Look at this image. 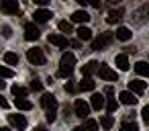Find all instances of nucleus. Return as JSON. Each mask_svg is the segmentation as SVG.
<instances>
[{
  "mask_svg": "<svg viewBox=\"0 0 149 131\" xmlns=\"http://www.w3.org/2000/svg\"><path fill=\"white\" fill-rule=\"evenodd\" d=\"M74 66H76V55L65 51L61 55V62H59V70H57V76L59 78H70L72 72H74Z\"/></svg>",
  "mask_w": 149,
  "mask_h": 131,
  "instance_id": "nucleus-1",
  "label": "nucleus"
},
{
  "mask_svg": "<svg viewBox=\"0 0 149 131\" xmlns=\"http://www.w3.org/2000/svg\"><path fill=\"white\" fill-rule=\"evenodd\" d=\"M27 60L33 64V66H45V53H43V49L41 47H33V49H29L27 51Z\"/></svg>",
  "mask_w": 149,
  "mask_h": 131,
  "instance_id": "nucleus-2",
  "label": "nucleus"
},
{
  "mask_svg": "<svg viewBox=\"0 0 149 131\" xmlns=\"http://www.w3.org/2000/svg\"><path fill=\"white\" fill-rule=\"evenodd\" d=\"M96 74H98L102 80H108V82H114V80H116V72H114L110 66H106V64H98Z\"/></svg>",
  "mask_w": 149,
  "mask_h": 131,
  "instance_id": "nucleus-3",
  "label": "nucleus"
},
{
  "mask_svg": "<svg viewBox=\"0 0 149 131\" xmlns=\"http://www.w3.org/2000/svg\"><path fill=\"white\" fill-rule=\"evenodd\" d=\"M74 113H76V117H80V119H88V115H90V104H88L86 100L78 98V100L74 102Z\"/></svg>",
  "mask_w": 149,
  "mask_h": 131,
  "instance_id": "nucleus-4",
  "label": "nucleus"
},
{
  "mask_svg": "<svg viewBox=\"0 0 149 131\" xmlns=\"http://www.w3.org/2000/svg\"><path fill=\"white\" fill-rule=\"evenodd\" d=\"M0 11L6 13V15H19L21 13V4L17 0H2L0 2Z\"/></svg>",
  "mask_w": 149,
  "mask_h": 131,
  "instance_id": "nucleus-5",
  "label": "nucleus"
},
{
  "mask_svg": "<svg viewBox=\"0 0 149 131\" xmlns=\"http://www.w3.org/2000/svg\"><path fill=\"white\" fill-rule=\"evenodd\" d=\"M110 43H112V33H102L100 37H96V39L92 41V49L100 51V49H104V47L110 45Z\"/></svg>",
  "mask_w": 149,
  "mask_h": 131,
  "instance_id": "nucleus-6",
  "label": "nucleus"
},
{
  "mask_svg": "<svg viewBox=\"0 0 149 131\" xmlns=\"http://www.w3.org/2000/svg\"><path fill=\"white\" fill-rule=\"evenodd\" d=\"M47 41H49L51 45H55V47H59V49H65V47L70 45V41H68V37H63L61 33H51V35L47 37Z\"/></svg>",
  "mask_w": 149,
  "mask_h": 131,
  "instance_id": "nucleus-7",
  "label": "nucleus"
},
{
  "mask_svg": "<svg viewBox=\"0 0 149 131\" xmlns=\"http://www.w3.org/2000/svg\"><path fill=\"white\" fill-rule=\"evenodd\" d=\"M41 37V31L37 29V25L35 23H27L25 25V39L27 41H37Z\"/></svg>",
  "mask_w": 149,
  "mask_h": 131,
  "instance_id": "nucleus-8",
  "label": "nucleus"
},
{
  "mask_svg": "<svg viewBox=\"0 0 149 131\" xmlns=\"http://www.w3.org/2000/svg\"><path fill=\"white\" fill-rule=\"evenodd\" d=\"M41 106H43L45 111H57V98L47 92V94L41 96Z\"/></svg>",
  "mask_w": 149,
  "mask_h": 131,
  "instance_id": "nucleus-9",
  "label": "nucleus"
},
{
  "mask_svg": "<svg viewBox=\"0 0 149 131\" xmlns=\"http://www.w3.org/2000/svg\"><path fill=\"white\" fill-rule=\"evenodd\" d=\"M147 90V82H143V80H131L129 82V92H133V94H143Z\"/></svg>",
  "mask_w": 149,
  "mask_h": 131,
  "instance_id": "nucleus-10",
  "label": "nucleus"
},
{
  "mask_svg": "<svg viewBox=\"0 0 149 131\" xmlns=\"http://www.w3.org/2000/svg\"><path fill=\"white\" fill-rule=\"evenodd\" d=\"M114 64H116V68H118L120 72H127V70L131 68V64H129V55H127V53H118V55L114 57Z\"/></svg>",
  "mask_w": 149,
  "mask_h": 131,
  "instance_id": "nucleus-11",
  "label": "nucleus"
},
{
  "mask_svg": "<svg viewBox=\"0 0 149 131\" xmlns=\"http://www.w3.org/2000/svg\"><path fill=\"white\" fill-rule=\"evenodd\" d=\"M118 98H120V102L127 104V106H135V104H137V96H135L133 92H129V90H123V92L118 94Z\"/></svg>",
  "mask_w": 149,
  "mask_h": 131,
  "instance_id": "nucleus-12",
  "label": "nucleus"
},
{
  "mask_svg": "<svg viewBox=\"0 0 149 131\" xmlns=\"http://www.w3.org/2000/svg\"><path fill=\"white\" fill-rule=\"evenodd\" d=\"M8 121H10V125H15L17 129H27V119H25V115H8Z\"/></svg>",
  "mask_w": 149,
  "mask_h": 131,
  "instance_id": "nucleus-13",
  "label": "nucleus"
},
{
  "mask_svg": "<svg viewBox=\"0 0 149 131\" xmlns=\"http://www.w3.org/2000/svg\"><path fill=\"white\" fill-rule=\"evenodd\" d=\"M33 17H35V23H47L53 15H51V11H47V8H37Z\"/></svg>",
  "mask_w": 149,
  "mask_h": 131,
  "instance_id": "nucleus-14",
  "label": "nucleus"
},
{
  "mask_svg": "<svg viewBox=\"0 0 149 131\" xmlns=\"http://www.w3.org/2000/svg\"><path fill=\"white\" fill-rule=\"evenodd\" d=\"M96 70H98V62L92 60V62H88L86 66H82V76H84V78H90L92 74H96Z\"/></svg>",
  "mask_w": 149,
  "mask_h": 131,
  "instance_id": "nucleus-15",
  "label": "nucleus"
},
{
  "mask_svg": "<svg viewBox=\"0 0 149 131\" xmlns=\"http://www.w3.org/2000/svg\"><path fill=\"white\" fill-rule=\"evenodd\" d=\"M102 106H104V96H102V94H92V98H90V109L100 111Z\"/></svg>",
  "mask_w": 149,
  "mask_h": 131,
  "instance_id": "nucleus-16",
  "label": "nucleus"
},
{
  "mask_svg": "<svg viewBox=\"0 0 149 131\" xmlns=\"http://www.w3.org/2000/svg\"><path fill=\"white\" fill-rule=\"evenodd\" d=\"M120 19H123V8H116V11H110V13H108L106 23H108V25H114V23L120 21Z\"/></svg>",
  "mask_w": 149,
  "mask_h": 131,
  "instance_id": "nucleus-17",
  "label": "nucleus"
},
{
  "mask_svg": "<svg viewBox=\"0 0 149 131\" xmlns=\"http://www.w3.org/2000/svg\"><path fill=\"white\" fill-rule=\"evenodd\" d=\"M72 21H74V23H88V21H90V15H88L86 11H76V13L72 15Z\"/></svg>",
  "mask_w": 149,
  "mask_h": 131,
  "instance_id": "nucleus-18",
  "label": "nucleus"
},
{
  "mask_svg": "<svg viewBox=\"0 0 149 131\" xmlns=\"http://www.w3.org/2000/svg\"><path fill=\"white\" fill-rule=\"evenodd\" d=\"M76 33H78V39H80V41H90V39H92V29H88V27H84V25H82Z\"/></svg>",
  "mask_w": 149,
  "mask_h": 131,
  "instance_id": "nucleus-19",
  "label": "nucleus"
},
{
  "mask_svg": "<svg viewBox=\"0 0 149 131\" xmlns=\"http://www.w3.org/2000/svg\"><path fill=\"white\" fill-rule=\"evenodd\" d=\"M131 37H133V33H131L129 27H118V29H116V39H120V41H129Z\"/></svg>",
  "mask_w": 149,
  "mask_h": 131,
  "instance_id": "nucleus-20",
  "label": "nucleus"
},
{
  "mask_svg": "<svg viewBox=\"0 0 149 131\" xmlns=\"http://www.w3.org/2000/svg\"><path fill=\"white\" fill-rule=\"evenodd\" d=\"M15 106H17L19 111H31V109H33V102L27 100V98H15Z\"/></svg>",
  "mask_w": 149,
  "mask_h": 131,
  "instance_id": "nucleus-21",
  "label": "nucleus"
},
{
  "mask_svg": "<svg viewBox=\"0 0 149 131\" xmlns=\"http://www.w3.org/2000/svg\"><path fill=\"white\" fill-rule=\"evenodd\" d=\"M76 88H80V90H94V88H96V82H94L92 78H82V82H80Z\"/></svg>",
  "mask_w": 149,
  "mask_h": 131,
  "instance_id": "nucleus-22",
  "label": "nucleus"
},
{
  "mask_svg": "<svg viewBox=\"0 0 149 131\" xmlns=\"http://www.w3.org/2000/svg\"><path fill=\"white\" fill-rule=\"evenodd\" d=\"M135 72L139 76H149V64L147 62H137L135 64Z\"/></svg>",
  "mask_w": 149,
  "mask_h": 131,
  "instance_id": "nucleus-23",
  "label": "nucleus"
},
{
  "mask_svg": "<svg viewBox=\"0 0 149 131\" xmlns=\"http://www.w3.org/2000/svg\"><path fill=\"white\" fill-rule=\"evenodd\" d=\"M10 90H13V94H15L17 98H27V94H29V90H27L25 86H19V84H15Z\"/></svg>",
  "mask_w": 149,
  "mask_h": 131,
  "instance_id": "nucleus-24",
  "label": "nucleus"
},
{
  "mask_svg": "<svg viewBox=\"0 0 149 131\" xmlns=\"http://www.w3.org/2000/svg\"><path fill=\"white\" fill-rule=\"evenodd\" d=\"M4 64H8V66H17V64H19V55L13 53V51H6V53H4Z\"/></svg>",
  "mask_w": 149,
  "mask_h": 131,
  "instance_id": "nucleus-25",
  "label": "nucleus"
},
{
  "mask_svg": "<svg viewBox=\"0 0 149 131\" xmlns=\"http://www.w3.org/2000/svg\"><path fill=\"white\" fill-rule=\"evenodd\" d=\"M104 104H106V111H108V113H114V111L118 109V102H116V98H112V96H108V98L104 100Z\"/></svg>",
  "mask_w": 149,
  "mask_h": 131,
  "instance_id": "nucleus-26",
  "label": "nucleus"
},
{
  "mask_svg": "<svg viewBox=\"0 0 149 131\" xmlns=\"http://www.w3.org/2000/svg\"><path fill=\"white\" fill-rule=\"evenodd\" d=\"M100 125H102V129H112V125H114L112 115H104V117L100 119Z\"/></svg>",
  "mask_w": 149,
  "mask_h": 131,
  "instance_id": "nucleus-27",
  "label": "nucleus"
},
{
  "mask_svg": "<svg viewBox=\"0 0 149 131\" xmlns=\"http://www.w3.org/2000/svg\"><path fill=\"white\" fill-rule=\"evenodd\" d=\"M120 131H139V125L135 121H127V123L120 125Z\"/></svg>",
  "mask_w": 149,
  "mask_h": 131,
  "instance_id": "nucleus-28",
  "label": "nucleus"
},
{
  "mask_svg": "<svg viewBox=\"0 0 149 131\" xmlns=\"http://www.w3.org/2000/svg\"><path fill=\"white\" fill-rule=\"evenodd\" d=\"M57 27H59V31H61V33H72V31H74L70 21H59V23H57Z\"/></svg>",
  "mask_w": 149,
  "mask_h": 131,
  "instance_id": "nucleus-29",
  "label": "nucleus"
},
{
  "mask_svg": "<svg viewBox=\"0 0 149 131\" xmlns=\"http://www.w3.org/2000/svg\"><path fill=\"white\" fill-rule=\"evenodd\" d=\"M84 131H98V123H96L94 119H86V127H84Z\"/></svg>",
  "mask_w": 149,
  "mask_h": 131,
  "instance_id": "nucleus-30",
  "label": "nucleus"
},
{
  "mask_svg": "<svg viewBox=\"0 0 149 131\" xmlns=\"http://www.w3.org/2000/svg\"><path fill=\"white\" fill-rule=\"evenodd\" d=\"M15 76V72L10 70V68H6V66H0V78H13Z\"/></svg>",
  "mask_w": 149,
  "mask_h": 131,
  "instance_id": "nucleus-31",
  "label": "nucleus"
},
{
  "mask_svg": "<svg viewBox=\"0 0 149 131\" xmlns=\"http://www.w3.org/2000/svg\"><path fill=\"white\" fill-rule=\"evenodd\" d=\"M41 88H43V82H41L39 78H33V80H31V90H35V92H41Z\"/></svg>",
  "mask_w": 149,
  "mask_h": 131,
  "instance_id": "nucleus-32",
  "label": "nucleus"
},
{
  "mask_svg": "<svg viewBox=\"0 0 149 131\" xmlns=\"http://www.w3.org/2000/svg\"><path fill=\"white\" fill-rule=\"evenodd\" d=\"M63 90H65V92H70V94H72V92H76V90H78V88H76V84H74V80H68V84H65V86H63Z\"/></svg>",
  "mask_w": 149,
  "mask_h": 131,
  "instance_id": "nucleus-33",
  "label": "nucleus"
},
{
  "mask_svg": "<svg viewBox=\"0 0 149 131\" xmlns=\"http://www.w3.org/2000/svg\"><path fill=\"white\" fill-rule=\"evenodd\" d=\"M45 119H47L49 123H53V121L57 119V111H45Z\"/></svg>",
  "mask_w": 149,
  "mask_h": 131,
  "instance_id": "nucleus-34",
  "label": "nucleus"
},
{
  "mask_svg": "<svg viewBox=\"0 0 149 131\" xmlns=\"http://www.w3.org/2000/svg\"><path fill=\"white\" fill-rule=\"evenodd\" d=\"M0 33H2V35H4L6 39H10V37H13V29H10L8 25H4V27H2V31H0Z\"/></svg>",
  "mask_w": 149,
  "mask_h": 131,
  "instance_id": "nucleus-35",
  "label": "nucleus"
},
{
  "mask_svg": "<svg viewBox=\"0 0 149 131\" xmlns=\"http://www.w3.org/2000/svg\"><path fill=\"white\" fill-rule=\"evenodd\" d=\"M141 117H143V121H145V123H149V106H143Z\"/></svg>",
  "mask_w": 149,
  "mask_h": 131,
  "instance_id": "nucleus-36",
  "label": "nucleus"
},
{
  "mask_svg": "<svg viewBox=\"0 0 149 131\" xmlns=\"http://www.w3.org/2000/svg\"><path fill=\"white\" fill-rule=\"evenodd\" d=\"M35 4L41 6V8H45V6H47V0H35Z\"/></svg>",
  "mask_w": 149,
  "mask_h": 131,
  "instance_id": "nucleus-37",
  "label": "nucleus"
},
{
  "mask_svg": "<svg viewBox=\"0 0 149 131\" xmlns=\"http://www.w3.org/2000/svg\"><path fill=\"white\" fill-rule=\"evenodd\" d=\"M0 106H2V109H8V102L2 98V94H0Z\"/></svg>",
  "mask_w": 149,
  "mask_h": 131,
  "instance_id": "nucleus-38",
  "label": "nucleus"
},
{
  "mask_svg": "<svg viewBox=\"0 0 149 131\" xmlns=\"http://www.w3.org/2000/svg\"><path fill=\"white\" fill-rule=\"evenodd\" d=\"M104 92H106V96H112V92H114V90H112V86H106V90H104Z\"/></svg>",
  "mask_w": 149,
  "mask_h": 131,
  "instance_id": "nucleus-39",
  "label": "nucleus"
},
{
  "mask_svg": "<svg viewBox=\"0 0 149 131\" xmlns=\"http://www.w3.org/2000/svg\"><path fill=\"white\" fill-rule=\"evenodd\" d=\"M35 131H47V129H45V127H37Z\"/></svg>",
  "mask_w": 149,
  "mask_h": 131,
  "instance_id": "nucleus-40",
  "label": "nucleus"
},
{
  "mask_svg": "<svg viewBox=\"0 0 149 131\" xmlns=\"http://www.w3.org/2000/svg\"><path fill=\"white\" fill-rule=\"evenodd\" d=\"M74 131H84V127H74Z\"/></svg>",
  "mask_w": 149,
  "mask_h": 131,
  "instance_id": "nucleus-41",
  "label": "nucleus"
},
{
  "mask_svg": "<svg viewBox=\"0 0 149 131\" xmlns=\"http://www.w3.org/2000/svg\"><path fill=\"white\" fill-rule=\"evenodd\" d=\"M4 88V82H2V78H0V90H2Z\"/></svg>",
  "mask_w": 149,
  "mask_h": 131,
  "instance_id": "nucleus-42",
  "label": "nucleus"
},
{
  "mask_svg": "<svg viewBox=\"0 0 149 131\" xmlns=\"http://www.w3.org/2000/svg\"><path fill=\"white\" fill-rule=\"evenodd\" d=\"M0 131H10V129H8V127H2V129H0Z\"/></svg>",
  "mask_w": 149,
  "mask_h": 131,
  "instance_id": "nucleus-43",
  "label": "nucleus"
}]
</instances>
